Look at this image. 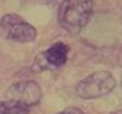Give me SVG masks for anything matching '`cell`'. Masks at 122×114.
I'll list each match as a JSON object with an SVG mask.
<instances>
[{"label":"cell","mask_w":122,"mask_h":114,"mask_svg":"<svg viewBox=\"0 0 122 114\" xmlns=\"http://www.w3.org/2000/svg\"><path fill=\"white\" fill-rule=\"evenodd\" d=\"M94 3L82 0L63 1L58 10V21L66 31L78 33L93 17Z\"/></svg>","instance_id":"1"},{"label":"cell","mask_w":122,"mask_h":114,"mask_svg":"<svg viewBox=\"0 0 122 114\" xmlns=\"http://www.w3.org/2000/svg\"><path fill=\"white\" fill-rule=\"evenodd\" d=\"M116 87V78L107 71H98L81 80L76 86V94L81 99H99L108 95Z\"/></svg>","instance_id":"2"},{"label":"cell","mask_w":122,"mask_h":114,"mask_svg":"<svg viewBox=\"0 0 122 114\" xmlns=\"http://www.w3.org/2000/svg\"><path fill=\"white\" fill-rule=\"evenodd\" d=\"M37 36V31L22 17L9 13L0 18V37L15 42H32Z\"/></svg>","instance_id":"3"},{"label":"cell","mask_w":122,"mask_h":114,"mask_svg":"<svg viewBox=\"0 0 122 114\" xmlns=\"http://www.w3.org/2000/svg\"><path fill=\"white\" fill-rule=\"evenodd\" d=\"M41 89L34 81H22L13 83L5 92V100L17 103L22 106L30 108L41 100Z\"/></svg>","instance_id":"4"},{"label":"cell","mask_w":122,"mask_h":114,"mask_svg":"<svg viewBox=\"0 0 122 114\" xmlns=\"http://www.w3.org/2000/svg\"><path fill=\"white\" fill-rule=\"evenodd\" d=\"M68 51H70L68 45L63 44V42H57V44L51 45L48 50L36 55L34 69L42 71V69H57V68H61L67 62Z\"/></svg>","instance_id":"5"},{"label":"cell","mask_w":122,"mask_h":114,"mask_svg":"<svg viewBox=\"0 0 122 114\" xmlns=\"http://www.w3.org/2000/svg\"><path fill=\"white\" fill-rule=\"evenodd\" d=\"M0 114H30L28 108L13 101H0Z\"/></svg>","instance_id":"6"},{"label":"cell","mask_w":122,"mask_h":114,"mask_svg":"<svg viewBox=\"0 0 122 114\" xmlns=\"http://www.w3.org/2000/svg\"><path fill=\"white\" fill-rule=\"evenodd\" d=\"M58 114H85L84 112H82L81 109H78V108H67V109H64V110H62L61 113H58Z\"/></svg>","instance_id":"7"},{"label":"cell","mask_w":122,"mask_h":114,"mask_svg":"<svg viewBox=\"0 0 122 114\" xmlns=\"http://www.w3.org/2000/svg\"><path fill=\"white\" fill-rule=\"evenodd\" d=\"M121 85H122V81H121Z\"/></svg>","instance_id":"8"}]
</instances>
